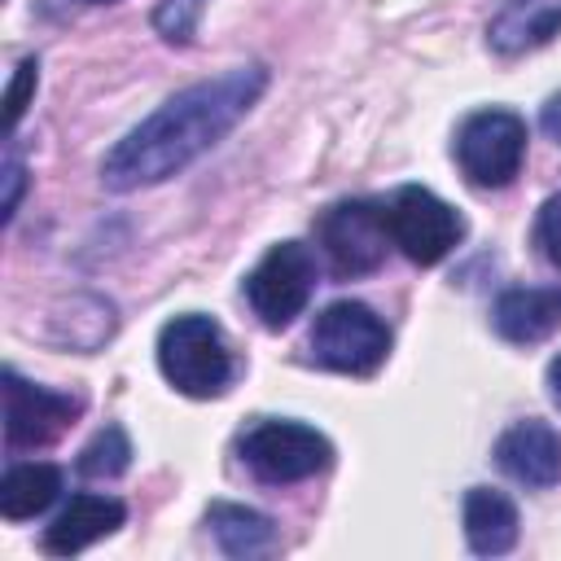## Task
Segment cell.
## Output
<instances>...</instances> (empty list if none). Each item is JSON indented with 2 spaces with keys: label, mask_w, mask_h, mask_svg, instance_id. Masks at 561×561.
Instances as JSON below:
<instances>
[{
  "label": "cell",
  "mask_w": 561,
  "mask_h": 561,
  "mask_svg": "<svg viewBox=\"0 0 561 561\" xmlns=\"http://www.w3.org/2000/svg\"><path fill=\"white\" fill-rule=\"evenodd\" d=\"M316 241L329 254V267L337 276H364L377 272L386 259V224L377 202H337L316 219Z\"/></svg>",
  "instance_id": "8"
},
{
  "label": "cell",
  "mask_w": 561,
  "mask_h": 561,
  "mask_svg": "<svg viewBox=\"0 0 561 561\" xmlns=\"http://www.w3.org/2000/svg\"><path fill=\"white\" fill-rule=\"evenodd\" d=\"M263 88H267V66L250 61L175 92L105 153L101 184L114 193H127V188H145L180 175L193 158L219 145L250 114Z\"/></svg>",
  "instance_id": "1"
},
{
  "label": "cell",
  "mask_w": 561,
  "mask_h": 561,
  "mask_svg": "<svg viewBox=\"0 0 561 561\" xmlns=\"http://www.w3.org/2000/svg\"><path fill=\"white\" fill-rule=\"evenodd\" d=\"M35 83H39V61L26 57L18 70H13V83H9V96H4V136L13 140V127L22 123L31 96H35Z\"/></svg>",
  "instance_id": "19"
},
{
  "label": "cell",
  "mask_w": 561,
  "mask_h": 561,
  "mask_svg": "<svg viewBox=\"0 0 561 561\" xmlns=\"http://www.w3.org/2000/svg\"><path fill=\"white\" fill-rule=\"evenodd\" d=\"M79 412H83V399L44 390V386L26 381L18 368H4V443H9V451L53 443Z\"/></svg>",
  "instance_id": "9"
},
{
  "label": "cell",
  "mask_w": 561,
  "mask_h": 561,
  "mask_svg": "<svg viewBox=\"0 0 561 561\" xmlns=\"http://www.w3.org/2000/svg\"><path fill=\"white\" fill-rule=\"evenodd\" d=\"M386 351H390V329L364 302H351V298L329 302L311 324V359L333 373L368 377L381 368Z\"/></svg>",
  "instance_id": "5"
},
{
  "label": "cell",
  "mask_w": 561,
  "mask_h": 561,
  "mask_svg": "<svg viewBox=\"0 0 561 561\" xmlns=\"http://www.w3.org/2000/svg\"><path fill=\"white\" fill-rule=\"evenodd\" d=\"M123 517H127V508H123V500H114V495H75V500L53 517V526L44 530V548H48L53 557L83 552L88 543L114 535V530L123 526Z\"/></svg>",
  "instance_id": "11"
},
{
  "label": "cell",
  "mask_w": 561,
  "mask_h": 561,
  "mask_svg": "<svg viewBox=\"0 0 561 561\" xmlns=\"http://www.w3.org/2000/svg\"><path fill=\"white\" fill-rule=\"evenodd\" d=\"M535 245L543 250V259L552 267H561V193L543 202V210L535 219Z\"/></svg>",
  "instance_id": "20"
},
{
  "label": "cell",
  "mask_w": 561,
  "mask_h": 561,
  "mask_svg": "<svg viewBox=\"0 0 561 561\" xmlns=\"http://www.w3.org/2000/svg\"><path fill=\"white\" fill-rule=\"evenodd\" d=\"M127 465H131V438L123 434V425L96 430V438L79 451V473L83 478H118Z\"/></svg>",
  "instance_id": "17"
},
{
  "label": "cell",
  "mask_w": 561,
  "mask_h": 561,
  "mask_svg": "<svg viewBox=\"0 0 561 561\" xmlns=\"http://www.w3.org/2000/svg\"><path fill=\"white\" fill-rule=\"evenodd\" d=\"M548 386H552V394L561 399V355H557V359L548 364Z\"/></svg>",
  "instance_id": "23"
},
{
  "label": "cell",
  "mask_w": 561,
  "mask_h": 561,
  "mask_svg": "<svg viewBox=\"0 0 561 561\" xmlns=\"http://www.w3.org/2000/svg\"><path fill=\"white\" fill-rule=\"evenodd\" d=\"M202 9H206V0H158V9H153V26H158L162 39H171V44H188L193 31H197Z\"/></svg>",
  "instance_id": "18"
},
{
  "label": "cell",
  "mask_w": 561,
  "mask_h": 561,
  "mask_svg": "<svg viewBox=\"0 0 561 561\" xmlns=\"http://www.w3.org/2000/svg\"><path fill=\"white\" fill-rule=\"evenodd\" d=\"M22 184H26V167H22V162H18V153L9 149V153H4V219H13V215H18Z\"/></svg>",
  "instance_id": "21"
},
{
  "label": "cell",
  "mask_w": 561,
  "mask_h": 561,
  "mask_svg": "<svg viewBox=\"0 0 561 561\" xmlns=\"http://www.w3.org/2000/svg\"><path fill=\"white\" fill-rule=\"evenodd\" d=\"M495 465L522 486H557L561 482V434L548 421H517L495 443Z\"/></svg>",
  "instance_id": "10"
},
{
  "label": "cell",
  "mask_w": 561,
  "mask_h": 561,
  "mask_svg": "<svg viewBox=\"0 0 561 561\" xmlns=\"http://www.w3.org/2000/svg\"><path fill=\"white\" fill-rule=\"evenodd\" d=\"M206 526L228 557H263L276 548V522L245 504H210Z\"/></svg>",
  "instance_id": "15"
},
{
  "label": "cell",
  "mask_w": 561,
  "mask_h": 561,
  "mask_svg": "<svg viewBox=\"0 0 561 561\" xmlns=\"http://www.w3.org/2000/svg\"><path fill=\"white\" fill-rule=\"evenodd\" d=\"M561 31V0H504L486 22V44L500 57H522Z\"/></svg>",
  "instance_id": "13"
},
{
  "label": "cell",
  "mask_w": 561,
  "mask_h": 561,
  "mask_svg": "<svg viewBox=\"0 0 561 561\" xmlns=\"http://www.w3.org/2000/svg\"><path fill=\"white\" fill-rule=\"evenodd\" d=\"M61 491V469L31 460V465H13L0 482V513L9 522H26L35 513H44Z\"/></svg>",
  "instance_id": "16"
},
{
  "label": "cell",
  "mask_w": 561,
  "mask_h": 561,
  "mask_svg": "<svg viewBox=\"0 0 561 561\" xmlns=\"http://www.w3.org/2000/svg\"><path fill=\"white\" fill-rule=\"evenodd\" d=\"M158 368L188 399H215L232 381V351L210 316H175L158 333Z\"/></svg>",
  "instance_id": "2"
},
{
  "label": "cell",
  "mask_w": 561,
  "mask_h": 561,
  "mask_svg": "<svg viewBox=\"0 0 561 561\" xmlns=\"http://www.w3.org/2000/svg\"><path fill=\"white\" fill-rule=\"evenodd\" d=\"M526 158V123L513 110H478L456 131V162L469 184L504 188L517 180Z\"/></svg>",
  "instance_id": "6"
},
{
  "label": "cell",
  "mask_w": 561,
  "mask_h": 561,
  "mask_svg": "<svg viewBox=\"0 0 561 561\" xmlns=\"http://www.w3.org/2000/svg\"><path fill=\"white\" fill-rule=\"evenodd\" d=\"M377 206H381L390 245H399L421 267H434L438 259H447L465 237V219L438 193H430L421 184H403Z\"/></svg>",
  "instance_id": "3"
},
{
  "label": "cell",
  "mask_w": 561,
  "mask_h": 561,
  "mask_svg": "<svg viewBox=\"0 0 561 561\" xmlns=\"http://www.w3.org/2000/svg\"><path fill=\"white\" fill-rule=\"evenodd\" d=\"M83 4H110V0H83Z\"/></svg>",
  "instance_id": "24"
},
{
  "label": "cell",
  "mask_w": 561,
  "mask_h": 561,
  "mask_svg": "<svg viewBox=\"0 0 561 561\" xmlns=\"http://www.w3.org/2000/svg\"><path fill=\"white\" fill-rule=\"evenodd\" d=\"M465 539L478 557H500L517 543V508L504 491L469 486L465 495Z\"/></svg>",
  "instance_id": "14"
},
{
  "label": "cell",
  "mask_w": 561,
  "mask_h": 561,
  "mask_svg": "<svg viewBox=\"0 0 561 561\" xmlns=\"http://www.w3.org/2000/svg\"><path fill=\"white\" fill-rule=\"evenodd\" d=\"M237 451H241L245 469L272 486L316 478L333 465V443L302 421H259L241 434Z\"/></svg>",
  "instance_id": "4"
},
{
  "label": "cell",
  "mask_w": 561,
  "mask_h": 561,
  "mask_svg": "<svg viewBox=\"0 0 561 561\" xmlns=\"http://www.w3.org/2000/svg\"><path fill=\"white\" fill-rule=\"evenodd\" d=\"M491 324L504 342L530 346L561 329V285L552 289H504L491 307Z\"/></svg>",
  "instance_id": "12"
},
{
  "label": "cell",
  "mask_w": 561,
  "mask_h": 561,
  "mask_svg": "<svg viewBox=\"0 0 561 561\" xmlns=\"http://www.w3.org/2000/svg\"><path fill=\"white\" fill-rule=\"evenodd\" d=\"M241 289L267 329H285V324H294V316H302V307L316 289V254L302 241H280L254 263V272L245 276Z\"/></svg>",
  "instance_id": "7"
},
{
  "label": "cell",
  "mask_w": 561,
  "mask_h": 561,
  "mask_svg": "<svg viewBox=\"0 0 561 561\" xmlns=\"http://www.w3.org/2000/svg\"><path fill=\"white\" fill-rule=\"evenodd\" d=\"M539 127H543V136H548V140H557V145H561V92L543 101V114H539Z\"/></svg>",
  "instance_id": "22"
}]
</instances>
